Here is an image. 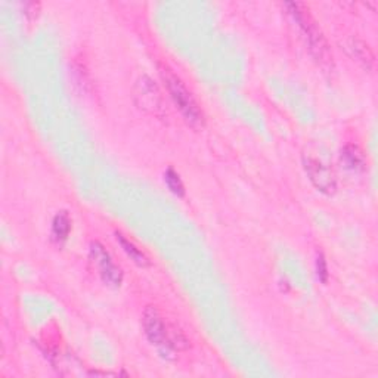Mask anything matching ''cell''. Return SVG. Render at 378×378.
Returning a JSON list of instances; mask_svg holds the SVG:
<instances>
[{
  "label": "cell",
  "mask_w": 378,
  "mask_h": 378,
  "mask_svg": "<svg viewBox=\"0 0 378 378\" xmlns=\"http://www.w3.org/2000/svg\"><path fill=\"white\" fill-rule=\"evenodd\" d=\"M318 276H320V280H321L322 282H326L328 272H326V263H325L324 256L318 257Z\"/></svg>",
  "instance_id": "7c38bea8"
},
{
  "label": "cell",
  "mask_w": 378,
  "mask_h": 378,
  "mask_svg": "<svg viewBox=\"0 0 378 378\" xmlns=\"http://www.w3.org/2000/svg\"><path fill=\"white\" fill-rule=\"evenodd\" d=\"M136 99L139 105H141L146 111L158 114L163 109L162 95L158 92L157 86L149 80L148 77H142L136 85Z\"/></svg>",
  "instance_id": "8992f818"
},
{
  "label": "cell",
  "mask_w": 378,
  "mask_h": 378,
  "mask_svg": "<svg viewBox=\"0 0 378 378\" xmlns=\"http://www.w3.org/2000/svg\"><path fill=\"white\" fill-rule=\"evenodd\" d=\"M304 168L306 173L309 175L312 184L318 188V191L324 194H334L335 192V175L326 164H324L318 158L307 157L304 158Z\"/></svg>",
  "instance_id": "277c9868"
},
{
  "label": "cell",
  "mask_w": 378,
  "mask_h": 378,
  "mask_svg": "<svg viewBox=\"0 0 378 378\" xmlns=\"http://www.w3.org/2000/svg\"><path fill=\"white\" fill-rule=\"evenodd\" d=\"M164 181L168 186V189L170 191L177 195V197H184L185 195V188H184V184L181 181V177H179V175L173 170V168H168V170L166 172L164 175Z\"/></svg>",
  "instance_id": "8fae6325"
},
{
  "label": "cell",
  "mask_w": 378,
  "mask_h": 378,
  "mask_svg": "<svg viewBox=\"0 0 378 378\" xmlns=\"http://www.w3.org/2000/svg\"><path fill=\"white\" fill-rule=\"evenodd\" d=\"M69 230H71V221H69V216L67 212H59L52 222V236L54 240L58 243L65 241L68 235H69Z\"/></svg>",
  "instance_id": "9c48e42d"
},
{
  "label": "cell",
  "mask_w": 378,
  "mask_h": 378,
  "mask_svg": "<svg viewBox=\"0 0 378 378\" xmlns=\"http://www.w3.org/2000/svg\"><path fill=\"white\" fill-rule=\"evenodd\" d=\"M290 8V12L294 16L296 21L298 23V25L302 27L303 33L307 37V42L311 45L312 52L315 54V56L318 59H321V61L328 63L330 61V55H328V49H326V43L324 41V37L321 34L320 30L316 28L312 16L309 15V11H306V6L302 3H288L287 5Z\"/></svg>",
  "instance_id": "7a4b0ae2"
},
{
  "label": "cell",
  "mask_w": 378,
  "mask_h": 378,
  "mask_svg": "<svg viewBox=\"0 0 378 378\" xmlns=\"http://www.w3.org/2000/svg\"><path fill=\"white\" fill-rule=\"evenodd\" d=\"M144 330L148 340L155 346H167L168 347V328L160 313L157 309L149 306L144 313Z\"/></svg>",
  "instance_id": "5b68a950"
},
{
  "label": "cell",
  "mask_w": 378,
  "mask_h": 378,
  "mask_svg": "<svg viewBox=\"0 0 378 378\" xmlns=\"http://www.w3.org/2000/svg\"><path fill=\"white\" fill-rule=\"evenodd\" d=\"M117 241L120 243V245L123 247V250L126 252V254L131 257L136 265H139V266H148L149 265L148 257L141 250H139V248H136V245L133 243L126 240V238L122 234H117Z\"/></svg>",
  "instance_id": "30bf717a"
},
{
  "label": "cell",
  "mask_w": 378,
  "mask_h": 378,
  "mask_svg": "<svg viewBox=\"0 0 378 378\" xmlns=\"http://www.w3.org/2000/svg\"><path fill=\"white\" fill-rule=\"evenodd\" d=\"M91 258L93 265L98 267V272L101 275L102 281L111 287H120L123 281L122 269L105 250V247L99 243H92L91 245Z\"/></svg>",
  "instance_id": "3957f363"
},
{
  "label": "cell",
  "mask_w": 378,
  "mask_h": 378,
  "mask_svg": "<svg viewBox=\"0 0 378 378\" xmlns=\"http://www.w3.org/2000/svg\"><path fill=\"white\" fill-rule=\"evenodd\" d=\"M342 160H343L346 168H349V170H353V172L364 170V167H365L364 154L356 145H347L343 149Z\"/></svg>",
  "instance_id": "ba28073f"
},
{
  "label": "cell",
  "mask_w": 378,
  "mask_h": 378,
  "mask_svg": "<svg viewBox=\"0 0 378 378\" xmlns=\"http://www.w3.org/2000/svg\"><path fill=\"white\" fill-rule=\"evenodd\" d=\"M162 77L167 86L168 93H170L173 99V102L179 108V111L182 113L185 120L194 127L203 126L204 115L201 113V109L195 102L191 92H189L186 86L182 83L181 78L176 77L172 71H168V69H162Z\"/></svg>",
  "instance_id": "6da1fadb"
},
{
  "label": "cell",
  "mask_w": 378,
  "mask_h": 378,
  "mask_svg": "<svg viewBox=\"0 0 378 378\" xmlns=\"http://www.w3.org/2000/svg\"><path fill=\"white\" fill-rule=\"evenodd\" d=\"M347 49H349L351 55L356 59L357 63H361L365 68H371L374 64V55L371 52V49L364 42L357 41V38H352L347 45Z\"/></svg>",
  "instance_id": "52a82bcc"
}]
</instances>
